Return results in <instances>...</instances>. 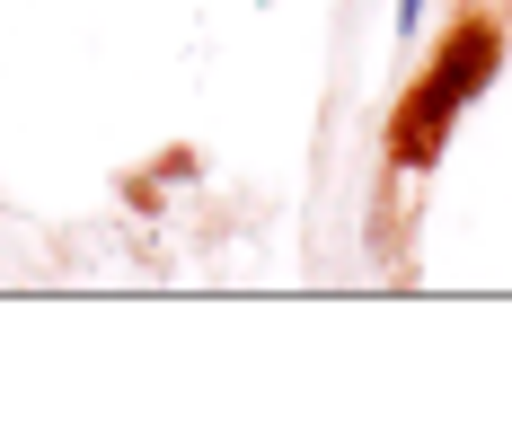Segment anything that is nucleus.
I'll use <instances>...</instances> for the list:
<instances>
[{
  "label": "nucleus",
  "instance_id": "nucleus-1",
  "mask_svg": "<svg viewBox=\"0 0 512 441\" xmlns=\"http://www.w3.org/2000/svg\"><path fill=\"white\" fill-rule=\"evenodd\" d=\"M495 71H504V27L486 9H468L460 27L442 36V53L415 71V89L398 98V115H389V159L398 168H433L442 142H451V124L495 89Z\"/></svg>",
  "mask_w": 512,
  "mask_h": 441
},
{
  "label": "nucleus",
  "instance_id": "nucleus-2",
  "mask_svg": "<svg viewBox=\"0 0 512 441\" xmlns=\"http://www.w3.org/2000/svg\"><path fill=\"white\" fill-rule=\"evenodd\" d=\"M415 18H424V0H398V36H415Z\"/></svg>",
  "mask_w": 512,
  "mask_h": 441
}]
</instances>
